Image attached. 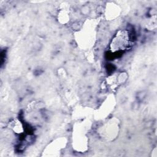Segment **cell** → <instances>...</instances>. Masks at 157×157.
Returning <instances> with one entry per match:
<instances>
[{"label":"cell","mask_w":157,"mask_h":157,"mask_svg":"<svg viewBox=\"0 0 157 157\" xmlns=\"http://www.w3.org/2000/svg\"><path fill=\"white\" fill-rule=\"evenodd\" d=\"M131 42V37L129 32L124 29H121L113 37L110 44V49L112 52L123 51L128 48Z\"/></svg>","instance_id":"obj_1"}]
</instances>
